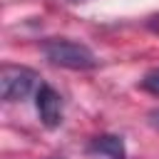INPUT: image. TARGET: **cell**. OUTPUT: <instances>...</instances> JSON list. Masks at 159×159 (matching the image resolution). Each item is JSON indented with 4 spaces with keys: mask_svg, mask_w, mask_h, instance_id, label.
<instances>
[{
    "mask_svg": "<svg viewBox=\"0 0 159 159\" xmlns=\"http://www.w3.org/2000/svg\"><path fill=\"white\" fill-rule=\"evenodd\" d=\"M42 52L45 57L65 70H94L97 67V57L94 52L75 40H65V37H52L42 42Z\"/></svg>",
    "mask_w": 159,
    "mask_h": 159,
    "instance_id": "cell-1",
    "label": "cell"
},
{
    "mask_svg": "<svg viewBox=\"0 0 159 159\" xmlns=\"http://www.w3.org/2000/svg\"><path fill=\"white\" fill-rule=\"evenodd\" d=\"M40 75L30 67L22 65H2L0 70V94L5 102H20L37 92L40 87Z\"/></svg>",
    "mask_w": 159,
    "mask_h": 159,
    "instance_id": "cell-2",
    "label": "cell"
},
{
    "mask_svg": "<svg viewBox=\"0 0 159 159\" xmlns=\"http://www.w3.org/2000/svg\"><path fill=\"white\" fill-rule=\"evenodd\" d=\"M35 104H37V114H40V119H42L45 127H50V129L60 127V122H62V97L47 82H42L37 87Z\"/></svg>",
    "mask_w": 159,
    "mask_h": 159,
    "instance_id": "cell-3",
    "label": "cell"
},
{
    "mask_svg": "<svg viewBox=\"0 0 159 159\" xmlns=\"http://www.w3.org/2000/svg\"><path fill=\"white\" fill-rule=\"evenodd\" d=\"M92 149L99 152V154H104V157H109V159H127L124 142L117 134H102V137H97L92 142Z\"/></svg>",
    "mask_w": 159,
    "mask_h": 159,
    "instance_id": "cell-4",
    "label": "cell"
},
{
    "mask_svg": "<svg viewBox=\"0 0 159 159\" xmlns=\"http://www.w3.org/2000/svg\"><path fill=\"white\" fill-rule=\"evenodd\" d=\"M142 89H147L149 94H154V97H159V67H154V70H149L144 77H142Z\"/></svg>",
    "mask_w": 159,
    "mask_h": 159,
    "instance_id": "cell-5",
    "label": "cell"
},
{
    "mask_svg": "<svg viewBox=\"0 0 159 159\" xmlns=\"http://www.w3.org/2000/svg\"><path fill=\"white\" fill-rule=\"evenodd\" d=\"M147 27H149L154 35H159V12H157V15H152V17L147 20Z\"/></svg>",
    "mask_w": 159,
    "mask_h": 159,
    "instance_id": "cell-6",
    "label": "cell"
},
{
    "mask_svg": "<svg viewBox=\"0 0 159 159\" xmlns=\"http://www.w3.org/2000/svg\"><path fill=\"white\" fill-rule=\"evenodd\" d=\"M149 119H152V122L159 127V109H152V112H149Z\"/></svg>",
    "mask_w": 159,
    "mask_h": 159,
    "instance_id": "cell-7",
    "label": "cell"
},
{
    "mask_svg": "<svg viewBox=\"0 0 159 159\" xmlns=\"http://www.w3.org/2000/svg\"><path fill=\"white\" fill-rule=\"evenodd\" d=\"M67 2H84V0H67Z\"/></svg>",
    "mask_w": 159,
    "mask_h": 159,
    "instance_id": "cell-8",
    "label": "cell"
}]
</instances>
